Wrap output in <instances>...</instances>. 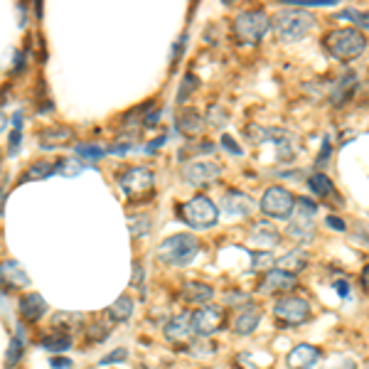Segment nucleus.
Here are the masks:
<instances>
[{
  "instance_id": "f257e3e1",
  "label": "nucleus",
  "mask_w": 369,
  "mask_h": 369,
  "mask_svg": "<svg viewBox=\"0 0 369 369\" xmlns=\"http://www.w3.org/2000/svg\"><path fill=\"white\" fill-rule=\"evenodd\" d=\"M323 47H325L335 60L350 62V60H357L359 55H364L367 37L354 28H335L323 37Z\"/></svg>"
},
{
  "instance_id": "f03ea898",
  "label": "nucleus",
  "mask_w": 369,
  "mask_h": 369,
  "mask_svg": "<svg viewBox=\"0 0 369 369\" xmlns=\"http://www.w3.org/2000/svg\"><path fill=\"white\" fill-rule=\"evenodd\" d=\"M315 28L313 12L303 10V8H286L273 17V30H276L278 40L286 44L303 40L310 30Z\"/></svg>"
},
{
  "instance_id": "7ed1b4c3",
  "label": "nucleus",
  "mask_w": 369,
  "mask_h": 369,
  "mask_svg": "<svg viewBox=\"0 0 369 369\" xmlns=\"http://www.w3.org/2000/svg\"><path fill=\"white\" fill-rule=\"evenodd\" d=\"M200 251V241L192 234H173L157 244V259L168 266H187Z\"/></svg>"
},
{
  "instance_id": "20e7f679",
  "label": "nucleus",
  "mask_w": 369,
  "mask_h": 369,
  "mask_svg": "<svg viewBox=\"0 0 369 369\" xmlns=\"http://www.w3.org/2000/svg\"><path fill=\"white\" fill-rule=\"evenodd\" d=\"M271 30V20H268L266 10H244L234 17V35L241 44H259Z\"/></svg>"
},
{
  "instance_id": "39448f33",
  "label": "nucleus",
  "mask_w": 369,
  "mask_h": 369,
  "mask_svg": "<svg viewBox=\"0 0 369 369\" xmlns=\"http://www.w3.org/2000/svg\"><path fill=\"white\" fill-rule=\"evenodd\" d=\"M178 212L180 219L184 224H190L192 229H212L219 222V207L207 195H197L187 200Z\"/></svg>"
},
{
  "instance_id": "423d86ee",
  "label": "nucleus",
  "mask_w": 369,
  "mask_h": 369,
  "mask_svg": "<svg viewBox=\"0 0 369 369\" xmlns=\"http://www.w3.org/2000/svg\"><path fill=\"white\" fill-rule=\"evenodd\" d=\"M295 205H298V200H295L286 187H278V184L268 187V190L261 195V202H259L261 212L273 219H291L295 212Z\"/></svg>"
},
{
  "instance_id": "0eeeda50",
  "label": "nucleus",
  "mask_w": 369,
  "mask_h": 369,
  "mask_svg": "<svg viewBox=\"0 0 369 369\" xmlns=\"http://www.w3.org/2000/svg\"><path fill=\"white\" fill-rule=\"evenodd\" d=\"M153 182H155V175H153V170L143 168V165L128 168L126 173H121V178H119L121 190H123L126 197H130V200H143V197L153 190Z\"/></svg>"
},
{
  "instance_id": "6e6552de",
  "label": "nucleus",
  "mask_w": 369,
  "mask_h": 369,
  "mask_svg": "<svg viewBox=\"0 0 369 369\" xmlns=\"http://www.w3.org/2000/svg\"><path fill=\"white\" fill-rule=\"evenodd\" d=\"M315 212H318V205L310 200H298L295 205V212L293 219L288 224V234L298 241H308L313 237V229H315Z\"/></svg>"
},
{
  "instance_id": "1a4fd4ad",
  "label": "nucleus",
  "mask_w": 369,
  "mask_h": 369,
  "mask_svg": "<svg viewBox=\"0 0 369 369\" xmlns=\"http://www.w3.org/2000/svg\"><path fill=\"white\" fill-rule=\"evenodd\" d=\"M273 315H276L281 323H286V325H300V323L308 320L310 305H308V300L298 298V295H283V298H278V303L273 305Z\"/></svg>"
},
{
  "instance_id": "9d476101",
  "label": "nucleus",
  "mask_w": 369,
  "mask_h": 369,
  "mask_svg": "<svg viewBox=\"0 0 369 369\" xmlns=\"http://www.w3.org/2000/svg\"><path fill=\"white\" fill-rule=\"evenodd\" d=\"M219 175H222V165L212 163V160H197V163L184 165L182 170L184 182L192 184V187H202V184L217 180Z\"/></svg>"
},
{
  "instance_id": "9b49d317",
  "label": "nucleus",
  "mask_w": 369,
  "mask_h": 369,
  "mask_svg": "<svg viewBox=\"0 0 369 369\" xmlns=\"http://www.w3.org/2000/svg\"><path fill=\"white\" fill-rule=\"evenodd\" d=\"M224 327V310L217 305H202L195 313V332L202 337L214 335L217 330Z\"/></svg>"
},
{
  "instance_id": "f8f14e48",
  "label": "nucleus",
  "mask_w": 369,
  "mask_h": 369,
  "mask_svg": "<svg viewBox=\"0 0 369 369\" xmlns=\"http://www.w3.org/2000/svg\"><path fill=\"white\" fill-rule=\"evenodd\" d=\"M295 286H298V278H295V273H288V271H281V268H273V271H268L266 276H264L259 291H261V293H266V295H273V293L286 295V291H293Z\"/></svg>"
},
{
  "instance_id": "ddd939ff",
  "label": "nucleus",
  "mask_w": 369,
  "mask_h": 369,
  "mask_svg": "<svg viewBox=\"0 0 369 369\" xmlns=\"http://www.w3.org/2000/svg\"><path fill=\"white\" fill-rule=\"evenodd\" d=\"M249 239L254 246L266 251V249H273V246L281 244V232H278L271 222H256L254 227H251Z\"/></svg>"
},
{
  "instance_id": "4468645a",
  "label": "nucleus",
  "mask_w": 369,
  "mask_h": 369,
  "mask_svg": "<svg viewBox=\"0 0 369 369\" xmlns=\"http://www.w3.org/2000/svg\"><path fill=\"white\" fill-rule=\"evenodd\" d=\"M318 359H320V350L315 345H298L286 354L288 369H313Z\"/></svg>"
},
{
  "instance_id": "2eb2a0df",
  "label": "nucleus",
  "mask_w": 369,
  "mask_h": 369,
  "mask_svg": "<svg viewBox=\"0 0 369 369\" xmlns=\"http://www.w3.org/2000/svg\"><path fill=\"white\" fill-rule=\"evenodd\" d=\"M212 295H214V288L200 281H184L182 288H180V298H182L184 303L207 305L212 300Z\"/></svg>"
},
{
  "instance_id": "dca6fc26",
  "label": "nucleus",
  "mask_w": 369,
  "mask_h": 369,
  "mask_svg": "<svg viewBox=\"0 0 369 369\" xmlns=\"http://www.w3.org/2000/svg\"><path fill=\"white\" fill-rule=\"evenodd\" d=\"M222 209L229 217H246V214H251L254 205H251L249 195H244V192H239V190H229L227 195L222 197Z\"/></svg>"
},
{
  "instance_id": "f3484780",
  "label": "nucleus",
  "mask_w": 369,
  "mask_h": 369,
  "mask_svg": "<svg viewBox=\"0 0 369 369\" xmlns=\"http://www.w3.org/2000/svg\"><path fill=\"white\" fill-rule=\"evenodd\" d=\"M195 332V313H180L165 325L168 340H187Z\"/></svg>"
},
{
  "instance_id": "a211bd4d",
  "label": "nucleus",
  "mask_w": 369,
  "mask_h": 369,
  "mask_svg": "<svg viewBox=\"0 0 369 369\" xmlns=\"http://www.w3.org/2000/svg\"><path fill=\"white\" fill-rule=\"evenodd\" d=\"M178 128L182 130L184 136H200L202 130H205V119L197 109H182L178 114Z\"/></svg>"
},
{
  "instance_id": "6ab92c4d",
  "label": "nucleus",
  "mask_w": 369,
  "mask_h": 369,
  "mask_svg": "<svg viewBox=\"0 0 369 369\" xmlns=\"http://www.w3.org/2000/svg\"><path fill=\"white\" fill-rule=\"evenodd\" d=\"M71 141V130L65 126H55V128H47L40 133V148L42 151H55L60 146H67Z\"/></svg>"
},
{
  "instance_id": "aec40b11",
  "label": "nucleus",
  "mask_w": 369,
  "mask_h": 369,
  "mask_svg": "<svg viewBox=\"0 0 369 369\" xmlns=\"http://www.w3.org/2000/svg\"><path fill=\"white\" fill-rule=\"evenodd\" d=\"M44 313H47V303H44V298L40 293H30L25 298H20V315L28 323L40 320Z\"/></svg>"
},
{
  "instance_id": "412c9836",
  "label": "nucleus",
  "mask_w": 369,
  "mask_h": 369,
  "mask_svg": "<svg viewBox=\"0 0 369 369\" xmlns=\"http://www.w3.org/2000/svg\"><path fill=\"white\" fill-rule=\"evenodd\" d=\"M261 323V313L251 305H246V310H241L237 318H234V332L237 335H251V332L259 327Z\"/></svg>"
},
{
  "instance_id": "4be33fe9",
  "label": "nucleus",
  "mask_w": 369,
  "mask_h": 369,
  "mask_svg": "<svg viewBox=\"0 0 369 369\" xmlns=\"http://www.w3.org/2000/svg\"><path fill=\"white\" fill-rule=\"evenodd\" d=\"M278 268L281 271H288V273H298L305 268V264H308V254H305L303 249H293V251H288L283 259H276Z\"/></svg>"
},
{
  "instance_id": "5701e85b",
  "label": "nucleus",
  "mask_w": 369,
  "mask_h": 369,
  "mask_svg": "<svg viewBox=\"0 0 369 369\" xmlns=\"http://www.w3.org/2000/svg\"><path fill=\"white\" fill-rule=\"evenodd\" d=\"M308 187H310V192L313 195H318V197H337V190H335V184H332V180L327 178L325 173H315V175H310L308 178Z\"/></svg>"
},
{
  "instance_id": "b1692460",
  "label": "nucleus",
  "mask_w": 369,
  "mask_h": 369,
  "mask_svg": "<svg viewBox=\"0 0 369 369\" xmlns=\"http://www.w3.org/2000/svg\"><path fill=\"white\" fill-rule=\"evenodd\" d=\"M84 323V315L82 313H57L55 318H52V327L55 330H62L65 335H71V332L76 330V327H82Z\"/></svg>"
},
{
  "instance_id": "393cba45",
  "label": "nucleus",
  "mask_w": 369,
  "mask_h": 369,
  "mask_svg": "<svg viewBox=\"0 0 369 369\" xmlns=\"http://www.w3.org/2000/svg\"><path fill=\"white\" fill-rule=\"evenodd\" d=\"M354 89H357V74H347V79H340L337 89L332 92V103H335V106L347 103L350 96L354 94Z\"/></svg>"
},
{
  "instance_id": "a878e982",
  "label": "nucleus",
  "mask_w": 369,
  "mask_h": 369,
  "mask_svg": "<svg viewBox=\"0 0 369 369\" xmlns=\"http://www.w3.org/2000/svg\"><path fill=\"white\" fill-rule=\"evenodd\" d=\"M3 278L10 281V286H17V288L30 286L28 273L22 271V266L17 264V261H6V264H3Z\"/></svg>"
},
{
  "instance_id": "bb28decb",
  "label": "nucleus",
  "mask_w": 369,
  "mask_h": 369,
  "mask_svg": "<svg viewBox=\"0 0 369 369\" xmlns=\"http://www.w3.org/2000/svg\"><path fill=\"white\" fill-rule=\"evenodd\" d=\"M60 173V163H52V160H35L33 165L25 173V180H47L49 175Z\"/></svg>"
},
{
  "instance_id": "cd10ccee",
  "label": "nucleus",
  "mask_w": 369,
  "mask_h": 369,
  "mask_svg": "<svg viewBox=\"0 0 369 369\" xmlns=\"http://www.w3.org/2000/svg\"><path fill=\"white\" fill-rule=\"evenodd\" d=\"M130 313H133V300H130L128 295H121V298L116 300L114 305H109V310H106V315H109L111 320H116V323L128 320Z\"/></svg>"
},
{
  "instance_id": "c85d7f7f",
  "label": "nucleus",
  "mask_w": 369,
  "mask_h": 369,
  "mask_svg": "<svg viewBox=\"0 0 369 369\" xmlns=\"http://www.w3.org/2000/svg\"><path fill=\"white\" fill-rule=\"evenodd\" d=\"M42 347L49 350V352H67L71 347V337L60 332V335H47L42 340Z\"/></svg>"
},
{
  "instance_id": "c756f323",
  "label": "nucleus",
  "mask_w": 369,
  "mask_h": 369,
  "mask_svg": "<svg viewBox=\"0 0 369 369\" xmlns=\"http://www.w3.org/2000/svg\"><path fill=\"white\" fill-rule=\"evenodd\" d=\"M76 157H84V160H101L106 153H109V148H101V146H94V143H79V146L74 148Z\"/></svg>"
},
{
  "instance_id": "7c9ffc66",
  "label": "nucleus",
  "mask_w": 369,
  "mask_h": 369,
  "mask_svg": "<svg viewBox=\"0 0 369 369\" xmlns=\"http://www.w3.org/2000/svg\"><path fill=\"white\" fill-rule=\"evenodd\" d=\"M22 352H25V340H22V330H17V335L12 337L10 347H8V352H6V364H8V367H15V364L20 362Z\"/></svg>"
},
{
  "instance_id": "2f4dec72",
  "label": "nucleus",
  "mask_w": 369,
  "mask_h": 369,
  "mask_svg": "<svg viewBox=\"0 0 369 369\" xmlns=\"http://www.w3.org/2000/svg\"><path fill=\"white\" fill-rule=\"evenodd\" d=\"M128 229H130V237H143V234L151 232V219L143 217V214H136V217H128Z\"/></svg>"
},
{
  "instance_id": "473e14b6",
  "label": "nucleus",
  "mask_w": 369,
  "mask_h": 369,
  "mask_svg": "<svg viewBox=\"0 0 369 369\" xmlns=\"http://www.w3.org/2000/svg\"><path fill=\"white\" fill-rule=\"evenodd\" d=\"M84 168H87V165H84L82 157H67V160L60 163V173L67 175V178H74V175H79Z\"/></svg>"
},
{
  "instance_id": "72a5a7b5",
  "label": "nucleus",
  "mask_w": 369,
  "mask_h": 369,
  "mask_svg": "<svg viewBox=\"0 0 369 369\" xmlns=\"http://www.w3.org/2000/svg\"><path fill=\"white\" fill-rule=\"evenodd\" d=\"M195 89H197V76L195 74H187L182 79V84H180V89H178V103H184V98L190 96Z\"/></svg>"
},
{
  "instance_id": "f704fd0d",
  "label": "nucleus",
  "mask_w": 369,
  "mask_h": 369,
  "mask_svg": "<svg viewBox=\"0 0 369 369\" xmlns=\"http://www.w3.org/2000/svg\"><path fill=\"white\" fill-rule=\"evenodd\" d=\"M340 17H342V20H354V22L359 25V28L369 30V15H362V12L354 10V8H350V10H342Z\"/></svg>"
},
{
  "instance_id": "c9c22d12",
  "label": "nucleus",
  "mask_w": 369,
  "mask_h": 369,
  "mask_svg": "<svg viewBox=\"0 0 369 369\" xmlns=\"http://www.w3.org/2000/svg\"><path fill=\"white\" fill-rule=\"evenodd\" d=\"M219 141H222V143H219V146H222V151H224V153H229V155H234V157H239V155H241V153H244V148H241V146H239V143L234 141V138H232V136H227V133H224V136H222V138H219Z\"/></svg>"
},
{
  "instance_id": "e433bc0d",
  "label": "nucleus",
  "mask_w": 369,
  "mask_h": 369,
  "mask_svg": "<svg viewBox=\"0 0 369 369\" xmlns=\"http://www.w3.org/2000/svg\"><path fill=\"white\" fill-rule=\"evenodd\" d=\"M128 357V350H123V347H119V350H114V352H109L106 357L101 359V367H106V364H116V362H123V359Z\"/></svg>"
},
{
  "instance_id": "4c0bfd02",
  "label": "nucleus",
  "mask_w": 369,
  "mask_h": 369,
  "mask_svg": "<svg viewBox=\"0 0 369 369\" xmlns=\"http://www.w3.org/2000/svg\"><path fill=\"white\" fill-rule=\"evenodd\" d=\"M325 369H357V364H354L350 357H335L325 364Z\"/></svg>"
},
{
  "instance_id": "58836bf2",
  "label": "nucleus",
  "mask_w": 369,
  "mask_h": 369,
  "mask_svg": "<svg viewBox=\"0 0 369 369\" xmlns=\"http://www.w3.org/2000/svg\"><path fill=\"white\" fill-rule=\"evenodd\" d=\"M20 141H22V130L12 128L10 138H8V155H15V153L20 151Z\"/></svg>"
},
{
  "instance_id": "ea45409f",
  "label": "nucleus",
  "mask_w": 369,
  "mask_h": 369,
  "mask_svg": "<svg viewBox=\"0 0 369 369\" xmlns=\"http://www.w3.org/2000/svg\"><path fill=\"white\" fill-rule=\"evenodd\" d=\"M330 151H332L330 138H325V141H323V148H320V155L315 157V165H318V168H323V165L327 163V157H330Z\"/></svg>"
},
{
  "instance_id": "a19ab883",
  "label": "nucleus",
  "mask_w": 369,
  "mask_h": 369,
  "mask_svg": "<svg viewBox=\"0 0 369 369\" xmlns=\"http://www.w3.org/2000/svg\"><path fill=\"white\" fill-rule=\"evenodd\" d=\"M49 367L52 369H71L69 357H49Z\"/></svg>"
},
{
  "instance_id": "79ce46f5",
  "label": "nucleus",
  "mask_w": 369,
  "mask_h": 369,
  "mask_svg": "<svg viewBox=\"0 0 369 369\" xmlns=\"http://www.w3.org/2000/svg\"><path fill=\"white\" fill-rule=\"evenodd\" d=\"M184 42H187V35H182V37L178 40V44H175V52H173V69H175V67H178L180 57H182V47H184Z\"/></svg>"
},
{
  "instance_id": "37998d69",
  "label": "nucleus",
  "mask_w": 369,
  "mask_h": 369,
  "mask_svg": "<svg viewBox=\"0 0 369 369\" xmlns=\"http://www.w3.org/2000/svg\"><path fill=\"white\" fill-rule=\"evenodd\" d=\"M325 224H327V227H330V229H335V232H345V229H347V224L342 222L340 217H327V219H325Z\"/></svg>"
},
{
  "instance_id": "c03bdc74",
  "label": "nucleus",
  "mask_w": 369,
  "mask_h": 369,
  "mask_svg": "<svg viewBox=\"0 0 369 369\" xmlns=\"http://www.w3.org/2000/svg\"><path fill=\"white\" fill-rule=\"evenodd\" d=\"M130 148H133V146H130L128 141H123V143H119V146H111L109 153H114V155H123V153H128Z\"/></svg>"
},
{
  "instance_id": "a18cd8bd",
  "label": "nucleus",
  "mask_w": 369,
  "mask_h": 369,
  "mask_svg": "<svg viewBox=\"0 0 369 369\" xmlns=\"http://www.w3.org/2000/svg\"><path fill=\"white\" fill-rule=\"evenodd\" d=\"M157 119H160V109H155L151 116H146V119H143V126H146V128H153V126H157Z\"/></svg>"
},
{
  "instance_id": "49530a36",
  "label": "nucleus",
  "mask_w": 369,
  "mask_h": 369,
  "mask_svg": "<svg viewBox=\"0 0 369 369\" xmlns=\"http://www.w3.org/2000/svg\"><path fill=\"white\" fill-rule=\"evenodd\" d=\"M133 286H143V268H141V264H133Z\"/></svg>"
},
{
  "instance_id": "de8ad7c7",
  "label": "nucleus",
  "mask_w": 369,
  "mask_h": 369,
  "mask_svg": "<svg viewBox=\"0 0 369 369\" xmlns=\"http://www.w3.org/2000/svg\"><path fill=\"white\" fill-rule=\"evenodd\" d=\"M335 291L342 295V298H347V293H350V283H347V281H337V283H335Z\"/></svg>"
},
{
  "instance_id": "09e8293b",
  "label": "nucleus",
  "mask_w": 369,
  "mask_h": 369,
  "mask_svg": "<svg viewBox=\"0 0 369 369\" xmlns=\"http://www.w3.org/2000/svg\"><path fill=\"white\" fill-rule=\"evenodd\" d=\"M165 141H168V136H160V138H155V141H153V143H151V146H146V153H155V151H157V148L163 146V143H165Z\"/></svg>"
},
{
  "instance_id": "8fccbe9b",
  "label": "nucleus",
  "mask_w": 369,
  "mask_h": 369,
  "mask_svg": "<svg viewBox=\"0 0 369 369\" xmlns=\"http://www.w3.org/2000/svg\"><path fill=\"white\" fill-rule=\"evenodd\" d=\"M12 128H15V130H22V114H20V111H17V114L12 116Z\"/></svg>"
},
{
  "instance_id": "3c124183",
  "label": "nucleus",
  "mask_w": 369,
  "mask_h": 369,
  "mask_svg": "<svg viewBox=\"0 0 369 369\" xmlns=\"http://www.w3.org/2000/svg\"><path fill=\"white\" fill-rule=\"evenodd\" d=\"M22 65H25V55H22V52H17V55H15V71H22Z\"/></svg>"
},
{
  "instance_id": "603ef678",
  "label": "nucleus",
  "mask_w": 369,
  "mask_h": 369,
  "mask_svg": "<svg viewBox=\"0 0 369 369\" xmlns=\"http://www.w3.org/2000/svg\"><path fill=\"white\" fill-rule=\"evenodd\" d=\"M362 286H364V288H367V291H369V264H367V266L362 268Z\"/></svg>"
}]
</instances>
